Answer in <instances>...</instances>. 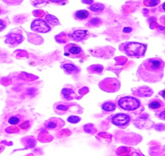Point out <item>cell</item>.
<instances>
[{
  "label": "cell",
  "mask_w": 165,
  "mask_h": 156,
  "mask_svg": "<svg viewBox=\"0 0 165 156\" xmlns=\"http://www.w3.org/2000/svg\"><path fill=\"white\" fill-rule=\"evenodd\" d=\"M162 69H163V62L160 59H155V58H150L146 60L143 64L139 67V72L141 71V73L143 76H146L148 74V78L147 80H150V77L152 76H158V78H161L162 75Z\"/></svg>",
  "instance_id": "obj_1"
},
{
  "label": "cell",
  "mask_w": 165,
  "mask_h": 156,
  "mask_svg": "<svg viewBox=\"0 0 165 156\" xmlns=\"http://www.w3.org/2000/svg\"><path fill=\"white\" fill-rule=\"evenodd\" d=\"M124 52L131 57H140L146 50V45L137 43V42H128L123 47Z\"/></svg>",
  "instance_id": "obj_2"
},
{
  "label": "cell",
  "mask_w": 165,
  "mask_h": 156,
  "mask_svg": "<svg viewBox=\"0 0 165 156\" xmlns=\"http://www.w3.org/2000/svg\"><path fill=\"white\" fill-rule=\"evenodd\" d=\"M118 104H119V106L122 108V109L129 110V111L135 110L140 106V102H139V100H137L136 98L131 97V96L122 97L120 100H119Z\"/></svg>",
  "instance_id": "obj_3"
},
{
  "label": "cell",
  "mask_w": 165,
  "mask_h": 156,
  "mask_svg": "<svg viewBox=\"0 0 165 156\" xmlns=\"http://www.w3.org/2000/svg\"><path fill=\"white\" fill-rule=\"evenodd\" d=\"M31 29L33 31L37 32H48L49 31V26L44 20L36 19L31 23Z\"/></svg>",
  "instance_id": "obj_4"
},
{
  "label": "cell",
  "mask_w": 165,
  "mask_h": 156,
  "mask_svg": "<svg viewBox=\"0 0 165 156\" xmlns=\"http://www.w3.org/2000/svg\"><path fill=\"white\" fill-rule=\"evenodd\" d=\"M129 120H130V118H129L128 115L119 113V114L115 115L112 118V123L117 125V126H124V125H126L129 122Z\"/></svg>",
  "instance_id": "obj_5"
},
{
  "label": "cell",
  "mask_w": 165,
  "mask_h": 156,
  "mask_svg": "<svg viewBox=\"0 0 165 156\" xmlns=\"http://www.w3.org/2000/svg\"><path fill=\"white\" fill-rule=\"evenodd\" d=\"M136 95H138V96H142V97H147V96H150V95L152 94V90L150 89V88L144 86V87H140L138 88V89L136 90L135 92Z\"/></svg>",
  "instance_id": "obj_6"
},
{
  "label": "cell",
  "mask_w": 165,
  "mask_h": 156,
  "mask_svg": "<svg viewBox=\"0 0 165 156\" xmlns=\"http://www.w3.org/2000/svg\"><path fill=\"white\" fill-rule=\"evenodd\" d=\"M87 31H85V30H76L72 33V38L76 40V41H80V40H83L86 37V35H87Z\"/></svg>",
  "instance_id": "obj_7"
},
{
  "label": "cell",
  "mask_w": 165,
  "mask_h": 156,
  "mask_svg": "<svg viewBox=\"0 0 165 156\" xmlns=\"http://www.w3.org/2000/svg\"><path fill=\"white\" fill-rule=\"evenodd\" d=\"M7 38H11V40H7V43H10V44H12V45H16L17 43H19V42H21V40H22V37H21V35H12V34H9V35H7Z\"/></svg>",
  "instance_id": "obj_8"
},
{
  "label": "cell",
  "mask_w": 165,
  "mask_h": 156,
  "mask_svg": "<svg viewBox=\"0 0 165 156\" xmlns=\"http://www.w3.org/2000/svg\"><path fill=\"white\" fill-rule=\"evenodd\" d=\"M63 68H64V70L66 72H68V73H73V72L77 71V67L75 66V65L71 64V63H66L63 65Z\"/></svg>",
  "instance_id": "obj_9"
},
{
  "label": "cell",
  "mask_w": 165,
  "mask_h": 156,
  "mask_svg": "<svg viewBox=\"0 0 165 156\" xmlns=\"http://www.w3.org/2000/svg\"><path fill=\"white\" fill-rule=\"evenodd\" d=\"M45 22H46V23H49V24H52V25L59 24L58 19L55 16H52V15H47L46 18H45Z\"/></svg>",
  "instance_id": "obj_10"
},
{
  "label": "cell",
  "mask_w": 165,
  "mask_h": 156,
  "mask_svg": "<svg viewBox=\"0 0 165 156\" xmlns=\"http://www.w3.org/2000/svg\"><path fill=\"white\" fill-rule=\"evenodd\" d=\"M88 15H89V13H88L87 10H79L75 13V17H77L78 19H85L88 17Z\"/></svg>",
  "instance_id": "obj_11"
},
{
  "label": "cell",
  "mask_w": 165,
  "mask_h": 156,
  "mask_svg": "<svg viewBox=\"0 0 165 156\" xmlns=\"http://www.w3.org/2000/svg\"><path fill=\"white\" fill-rule=\"evenodd\" d=\"M102 108L105 111H113L115 109V104L112 102H105L102 104Z\"/></svg>",
  "instance_id": "obj_12"
},
{
  "label": "cell",
  "mask_w": 165,
  "mask_h": 156,
  "mask_svg": "<svg viewBox=\"0 0 165 156\" xmlns=\"http://www.w3.org/2000/svg\"><path fill=\"white\" fill-rule=\"evenodd\" d=\"M62 94H63V96H64L65 98H67V99H71V98L73 97V95H74V93H73L72 90H70V89H63L62 90Z\"/></svg>",
  "instance_id": "obj_13"
},
{
  "label": "cell",
  "mask_w": 165,
  "mask_h": 156,
  "mask_svg": "<svg viewBox=\"0 0 165 156\" xmlns=\"http://www.w3.org/2000/svg\"><path fill=\"white\" fill-rule=\"evenodd\" d=\"M104 9V6L103 4H100V3H97V4H93L90 6V10H92V11L94 12H99L101 11V10Z\"/></svg>",
  "instance_id": "obj_14"
},
{
  "label": "cell",
  "mask_w": 165,
  "mask_h": 156,
  "mask_svg": "<svg viewBox=\"0 0 165 156\" xmlns=\"http://www.w3.org/2000/svg\"><path fill=\"white\" fill-rule=\"evenodd\" d=\"M81 52V48L76 45H71L69 47V53L71 54H79Z\"/></svg>",
  "instance_id": "obj_15"
},
{
  "label": "cell",
  "mask_w": 165,
  "mask_h": 156,
  "mask_svg": "<svg viewBox=\"0 0 165 156\" xmlns=\"http://www.w3.org/2000/svg\"><path fill=\"white\" fill-rule=\"evenodd\" d=\"M149 107L151 108V109H158V108L161 107V103L158 101V100H154V101H152L150 104H149Z\"/></svg>",
  "instance_id": "obj_16"
},
{
  "label": "cell",
  "mask_w": 165,
  "mask_h": 156,
  "mask_svg": "<svg viewBox=\"0 0 165 156\" xmlns=\"http://www.w3.org/2000/svg\"><path fill=\"white\" fill-rule=\"evenodd\" d=\"M102 69H103V67L101 66V65H93V66H90L89 67V70L90 71H92V72H101L102 71Z\"/></svg>",
  "instance_id": "obj_17"
},
{
  "label": "cell",
  "mask_w": 165,
  "mask_h": 156,
  "mask_svg": "<svg viewBox=\"0 0 165 156\" xmlns=\"http://www.w3.org/2000/svg\"><path fill=\"white\" fill-rule=\"evenodd\" d=\"M19 121H20L19 117H15V116L10 117L9 119H8V123H9V124H11V125H16V124H18Z\"/></svg>",
  "instance_id": "obj_18"
},
{
  "label": "cell",
  "mask_w": 165,
  "mask_h": 156,
  "mask_svg": "<svg viewBox=\"0 0 165 156\" xmlns=\"http://www.w3.org/2000/svg\"><path fill=\"white\" fill-rule=\"evenodd\" d=\"M79 121H80V118L78 116L68 117V122H70V123H76V122H79Z\"/></svg>",
  "instance_id": "obj_19"
},
{
  "label": "cell",
  "mask_w": 165,
  "mask_h": 156,
  "mask_svg": "<svg viewBox=\"0 0 165 156\" xmlns=\"http://www.w3.org/2000/svg\"><path fill=\"white\" fill-rule=\"evenodd\" d=\"M99 22H100V20L97 19V18H94V19H92V21L89 22V24L90 25H97Z\"/></svg>",
  "instance_id": "obj_20"
},
{
  "label": "cell",
  "mask_w": 165,
  "mask_h": 156,
  "mask_svg": "<svg viewBox=\"0 0 165 156\" xmlns=\"http://www.w3.org/2000/svg\"><path fill=\"white\" fill-rule=\"evenodd\" d=\"M57 108H58V109H61V110H63V111H65V110H67V107L64 106V105H58Z\"/></svg>",
  "instance_id": "obj_21"
},
{
  "label": "cell",
  "mask_w": 165,
  "mask_h": 156,
  "mask_svg": "<svg viewBox=\"0 0 165 156\" xmlns=\"http://www.w3.org/2000/svg\"><path fill=\"white\" fill-rule=\"evenodd\" d=\"M5 27V24H4V22L2 21V20H0V31H1L2 29H3Z\"/></svg>",
  "instance_id": "obj_22"
},
{
  "label": "cell",
  "mask_w": 165,
  "mask_h": 156,
  "mask_svg": "<svg viewBox=\"0 0 165 156\" xmlns=\"http://www.w3.org/2000/svg\"><path fill=\"white\" fill-rule=\"evenodd\" d=\"M124 32H131L132 31V28H130V27H125V28L123 29Z\"/></svg>",
  "instance_id": "obj_23"
},
{
  "label": "cell",
  "mask_w": 165,
  "mask_h": 156,
  "mask_svg": "<svg viewBox=\"0 0 165 156\" xmlns=\"http://www.w3.org/2000/svg\"><path fill=\"white\" fill-rule=\"evenodd\" d=\"M148 3H150V4H148V5H150V6H153V5H157L158 1H152V2H148Z\"/></svg>",
  "instance_id": "obj_24"
},
{
  "label": "cell",
  "mask_w": 165,
  "mask_h": 156,
  "mask_svg": "<svg viewBox=\"0 0 165 156\" xmlns=\"http://www.w3.org/2000/svg\"><path fill=\"white\" fill-rule=\"evenodd\" d=\"M163 115H165V112H162L161 114H160V118H161V119H163V118H164Z\"/></svg>",
  "instance_id": "obj_25"
},
{
  "label": "cell",
  "mask_w": 165,
  "mask_h": 156,
  "mask_svg": "<svg viewBox=\"0 0 165 156\" xmlns=\"http://www.w3.org/2000/svg\"><path fill=\"white\" fill-rule=\"evenodd\" d=\"M83 3H92V1H83Z\"/></svg>",
  "instance_id": "obj_26"
}]
</instances>
